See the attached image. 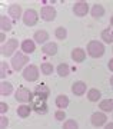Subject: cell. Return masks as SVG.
I'll return each instance as SVG.
<instances>
[{"instance_id":"24","label":"cell","mask_w":113,"mask_h":129,"mask_svg":"<svg viewBox=\"0 0 113 129\" xmlns=\"http://www.w3.org/2000/svg\"><path fill=\"white\" fill-rule=\"evenodd\" d=\"M100 98H102V92H100L99 89L92 88L87 90V101L89 102H99Z\"/></svg>"},{"instance_id":"38","label":"cell","mask_w":113,"mask_h":129,"mask_svg":"<svg viewBox=\"0 0 113 129\" xmlns=\"http://www.w3.org/2000/svg\"><path fill=\"white\" fill-rule=\"evenodd\" d=\"M110 27L113 29V16H112V17H110Z\"/></svg>"},{"instance_id":"19","label":"cell","mask_w":113,"mask_h":129,"mask_svg":"<svg viewBox=\"0 0 113 129\" xmlns=\"http://www.w3.org/2000/svg\"><path fill=\"white\" fill-rule=\"evenodd\" d=\"M32 106L30 105H19L17 111H16V113H17L19 118H22V119H26V118H29L30 116V113H32Z\"/></svg>"},{"instance_id":"36","label":"cell","mask_w":113,"mask_h":129,"mask_svg":"<svg viewBox=\"0 0 113 129\" xmlns=\"http://www.w3.org/2000/svg\"><path fill=\"white\" fill-rule=\"evenodd\" d=\"M104 129H113V122H107V125L104 126Z\"/></svg>"},{"instance_id":"14","label":"cell","mask_w":113,"mask_h":129,"mask_svg":"<svg viewBox=\"0 0 113 129\" xmlns=\"http://www.w3.org/2000/svg\"><path fill=\"white\" fill-rule=\"evenodd\" d=\"M86 56H87V52L82 47H74L72 50V60L76 62V63H83L86 60Z\"/></svg>"},{"instance_id":"23","label":"cell","mask_w":113,"mask_h":129,"mask_svg":"<svg viewBox=\"0 0 113 129\" xmlns=\"http://www.w3.org/2000/svg\"><path fill=\"white\" fill-rule=\"evenodd\" d=\"M12 93H13V85L10 82L2 80V83H0V95L2 96H9Z\"/></svg>"},{"instance_id":"8","label":"cell","mask_w":113,"mask_h":129,"mask_svg":"<svg viewBox=\"0 0 113 129\" xmlns=\"http://www.w3.org/2000/svg\"><path fill=\"white\" fill-rule=\"evenodd\" d=\"M33 98V92H30L27 88H19L14 93V99L19 102V103H22V105H27V102H30Z\"/></svg>"},{"instance_id":"29","label":"cell","mask_w":113,"mask_h":129,"mask_svg":"<svg viewBox=\"0 0 113 129\" xmlns=\"http://www.w3.org/2000/svg\"><path fill=\"white\" fill-rule=\"evenodd\" d=\"M10 69H9V64L6 63L5 60H2L0 62V76H2V79H5L7 75H9Z\"/></svg>"},{"instance_id":"6","label":"cell","mask_w":113,"mask_h":129,"mask_svg":"<svg viewBox=\"0 0 113 129\" xmlns=\"http://www.w3.org/2000/svg\"><path fill=\"white\" fill-rule=\"evenodd\" d=\"M72 12L76 17H85L87 13H90V7H89V3L85 2V0H79V2H74V5L72 7Z\"/></svg>"},{"instance_id":"17","label":"cell","mask_w":113,"mask_h":129,"mask_svg":"<svg viewBox=\"0 0 113 129\" xmlns=\"http://www.w3.org/2000/svg\"><path fill=\"white\" fill-rule=\"evenodd\" d=\"M0 29H2V32H10L12 29H13V22H12V19L7 17L6 14H2L0 16Z\"/></svg>"},{"instance_id":"20","label":"cell","mask_w":113,"mask_h":129,"mask_svg":"<svg viewBox=\"0 0 113 129\" xmlns=\"http://www.w3.org/2000/svg\"><path fill=\"white\" fill-rule=\"evenodd\" d=\"M99 109L100 112H104V113L113 112V99H102L99 102Z\"/></svg>"},{"instance_id":"21","label":"cell","mask_w":113,"mask_h":129,"mask_svg":"<svg viewBox=\"0 0 113 129\" xmlns=\"http://www.w3.org/2000/svg\"><path fill=\"white\" fill-rule=\"evenodd\" d=\"M54 103H56V106L59 108L60 111H64V109L69 106V103H70V99H69L66 95H57V96H56Z\"/></svg>"},{"instance_id":"27","label":"cell","mask_w":113,"mask_h":129,"mask_svg":"<svg viewBox=\"0 0 113 129\" xmlns=\"http://www.w3.org/2000/svg\"><path fill=\"white\" fill-rule=\"evenodd\" d=\"M34 95H39V96H43V98H46V99H47V98L50 96V89L47 88V86H46V85H43V83H42V85H39V86H36V89H34Z\"/></svg>"},{"instance_id":"25","label":"cell","mask_w":113,"mask_h":129,"mask_svg":"<svg viewBox=\"0 0 113 129\" xmlns=\"http://www.w3.org/2000/svg\"><path fill=\"white\" fill-rule=\"evenodd\" d=\"M100 37H102V40H103L104 43H107V45L113 43V29H110V27L103 29V30H102V35H100Z\"/></svg>"},{"instance_id":"2","label":"cell","mask_w":113,"mask_h":129,"mask_svg":"<svg viewBox=\"0 0 113 129\" xmlns=\"http://www.w3.org/2000/svg\"><path fill=\"white\" fill-rule=\"evenodd\" d=\"M86 52L87 55L93 57V59H99L104 55V43L100 40H90L87 42V46H86Z\"/></svg>"},{"instance_id":"34","label":"cell","mask_w":113,"mask_h":129,"mask_svg":"<svg viewBox=\"0 0 113 129\" xmlns=\"http://www.w3.org/2000/svg\"><path fill=\"white\" fill-rule=\"evenodd\" d=\"M0 42H2V45L7 42V40H6V33H5V32H2V33H0Z\"/></svg>"},{"instance_id":"10","label":"cell","mask_w":113,"mask_h":129,"mask_svg":"<svg viewBox=\"0 0 113 129\" xmlns=\"http://www.w3.org/2000/svg\"><path fill=\"white\" fill-rule=\"evenodd\" d=\"M57 16V12L53 6H43L40 9V17L45 22H53Z\"/></svg>"},{"instance_id":"18","label":"cell","mask_w":113,"mask_h":129,"mask_svg":"<svg viewBox=\"0 0 113 129\" xmlns=\"http://www.w3.org/2000/svg\"><path fill=\"white\" fill-rule=\"evenodd\" d=\"M90 14L93 19H100L104 16V7L100 3H95V5L90 7Z\"/></svg>"},{"instance_id":"35","label":"cell","mask_w":113,"mask_h":129,"mask_svg":"<svg viewBox=\"0 0 113 129\" xmlns=\"http://www.w3.org/2000/svg\"><path fill=\"white\" fill-rule=\"evenodd\" d=\"M107 69L110 70V72H113V57H112V59H109V62H107Z\"/></svg>"},{"instance_id":"9","label":"cell","mask_w":113,"mask_h":129,"mask_svg":"<svg viewBox=\"0 0 113 129\" xmlns=\"http://www.w3.org/2000/svg\"><path fill=\"white\" fill-rule=\"evenodd\" d=\"M90 123L93 125V126H96V128H100V126H106L107 125V115L104 113V112H93L90 116Z\"/></svg>"},{"instance_id":"1","label":"cell","mask_w":113,"mask_h":129,"mask_svg":"<svg viewBox=\"0 0 113 129\" xmlns=\"http://www.w3.org/2000/svg\"><path fill=\"white\" fill-rule=\"evenodd\" d=\"M30 106H32L33 112H36L37 115H46L49 112V106H47V99L39 95L33 93V98L30 101Z\"/></svg>"},{"instance_id":"28","label":"cell","mask_w":113,"mask_h":129,"mask_svg":"<svg viewBox=\"0 0 113 129\" xmlns=\"http://www.w3.org/2000/svg\"><path fill=\"white\" fill-rule=\"evenodd\" d=\"M54 37L59 39V40H66V37H67V29L63 27V26H59L54 30Z\"/></svg>"},{"instance_id":"37","label":"cell","mask_w":113,"mask_h":129,"mask_svg":"<svg viewBox=\"0 0 113 129\" xmlns=\"http://www.w3.org/2000/svg\"><path fill=\"white\" fill-rule=\"evenodd\" d=\"M109 82H110V86H113V75L110 76V79H109Z\"/></svg>"},{"instance_id":"22","label":"cell","mask_w":113,"mask_h":129,"mask_svg":"<svg viewBox=\"0 0 113 129\" xmlns=\"http://www.w3.org/2000/svg\"><path fill=\"white\" fill-rule=\"evenodd\" d=\"M56 72H57V75H59L60 78H67L69 75H70V66L66 62H62V63L57 64Z\"/></svg>"},{"instance_id":"4","label":"cell","mask_w":113,"mask_h":129,"mask_svg":"<svg viewBox=\"0 0 113 129\" xmlns=\"http://www.w3.org/2000/svg\"><path fill=\"white\" fill-rule=\"evenodd\" d=\"M22 75L26 82H36L40 76V68H37L36 64H27Z\"/></svg>"},{"instance_id":"30","label":"cell","mask_w":113,"mask_h":129,"mask_svg":"<svg viewBox=\"0 0 113 129\" xmlns=\"http://www.w3.org/2000/svg\"><path fill=\"white\" fill-rule=\"evenodd\" d=\"M63 129H79V123L74 119H67L63 122Z\"/></svg>"},{"instance_id":"16","label":"cell","mask_w":113,"mask_h":129,"mask_svg":"<svg viewBox=\"0 0 113 129\" xmlns=\"http://www.w3.org/2000/svg\"><path fill=\"white\" fill-rule=\"evenodd\" d=\"M59 50V46H57V43H54V42H47L46 45L42 46V52L47 56H54Z\"/></svg>"},{"instance_id":"31","label":"cell","mask_w":113,"mask_h":129,"mask_svg":"<svg viewBox=\"0 0 113 129\" xmlns=\"http://www.w3.org/2000/svg\"><path fill=\"white\" fill-rule=\"evenodd\" d=\"M54 119H56V120H64V119H66V112L57 109V111L54 112Z\"/></svg>"},{"instance_id":"7","label":"cell","mask_w":113,"mask_h":129,"mask_svg":"<svg viewBox=\"0 0 113 129\" xmlns=\"http://www.w3.org/2000/svg\"><path fill=\"white\" fill-rule=\"evenodd\" d=\"M17 47H19V40L17 39H9L6 43L2 45L0 52H2L3 56H7V57H9V56H13L14 53H16Z\"/></svg>"},{"instance_id":"5","label":"cell","mask_w":113,"mask_h":129,"mask_svg":"<svg viewBox=\"0 0 113 129\" xmlns=\"http://www.w3.org/2000/svg\"><path fill=\"white\" fill-rule=\"evenodd\" d=\"M39 16H40V13H37L34 9H27V10H24V13H23L22 20L27 27H33V26H36L37 22H39Z\"/></svg>"},{"instance_id":"26","label":"cell","mask_w":113,"mask_h":129,"mask_svg":"<svg viewBox=\"0 0 113 129\" xmlns=\"http://www.w3.org/2000/svg\"><path fill=\"white\" fill-rule=\"evenodd\" d=\"M40 72H42V75H45V76H50V75H53V72H54L53 64L50 63V62H42Z\"/></svg>"},{"instance_id":"32","label":"cell","mask_w":113,"mask_h":129,"mask_svg":"<svg viewBox=\"0 0 113 129\" xmlns=\"http://www.w3.org/2000/svg\"><path fill=\"white\" fill-rule=\"evenodd\" d=\"M9 126V119L6 115H2L0 116V129H7Z\"/></svg>"},{"instance_id":"39","label":"cell","mask_w":113,"mask_h":129,"mask_svg":"<svg viewBox=\"0 0 113 129\" xmlns=\"http://www.w3.org/2000/svg\"><path fill=\"white\" fill-rule=\"evenodd\" d=\"M112 52H113V47H112Z\"/></svg>"},{"instance_id":"11","label":"cell","mask_w":113,"mask_h":129,"mask_svg":"<svg viewBox=\"0 0 113 129\" xmlns=\"http://www.w3.org/2000/svg\"><path fill=\"white\" fill-rule=\"evenodd\" d=\"M87 90V85L83 80H74L72 83V93L74 96H83Z\"/></svg>"},{"instance_id":"13","label":"cell","mask_w":113,"mask_h":129,"mask_svg":"<svg viewBox=\"0 0 113 129\" xmlns=\"http://www.w3.org/2000/svg\"><path fill=\"white\" fill-rule=\"evenodd\" d=\"M7 13H9V17L14 19V20H19V17H23V9L22 6L19 5V3H13V5L9 6V10H7Z\"/></svg>"},{"instance_id":"15","label":"cell","mask_w":113,"mask_h":129,"mask_svg":"<svg viewBox=\"0 0 113 129\" xmlns=\"http://www.w3.org/2000/svg\"><path fill=\"white\" fill-rule=\"evenodd\" d=\"M33 40L36 42L37 45H46L49 42V32L46 30H36L34 35H33Z\"/></svg>"},{"instance_id":"33","label":"cell","mask_w":113,"mask_h":129,"mask_svg":"<svg viewBox=\"0 0 113 129\" xmlns=\"http://www.w3.org/2000/svg\"><path fill=\"white\" fill-rule=\"evenodd\" d=\"M9 111V105L6 102H0V113L2 115H6V112Z\"/></svg>"},{"instance_id":"12","label":"cell","mask_w":113,"mask_h":129,"mask_svg":"<svg viewBox=\"0 0 113 129\" xmlns=\"http://www.w3.org/2000/svg\"><path fill=\"white\" fill-rule=\"evenodd\" d=\"M20 49L24 55H32L33 52L36 50V42L33 40V39H24L22 42V45H20Z\"/></svg>"},{"instance_id":"3","label":"cell","mask_w":113,"mask_h":129,"mask_svg":"<svg viewBox=\"0 0 113 129\" xmlns=\"http://www.w3.org/2000/svg\"><path fill=\"white\" fill-rule=\"evenodd\" d=\"M29 63V56L24 55L23 52H16L12 59H10V64H12V69L19 72V70H24V68Z\"/></svg>"}]
</instances>
